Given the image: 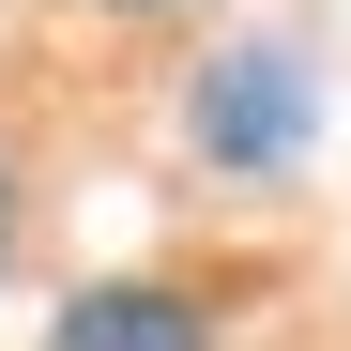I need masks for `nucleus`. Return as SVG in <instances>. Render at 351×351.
Wrapping results in <instances>:
<instances>
[{
    "mask_svg": "<svg viewBox=\"0 0 351 351\" xmlns=\"http://www.w3.org/2000/svg\"><path fill=\"white\" fill-rule=\"evenodd\" d=\"M199 138L229 168H290V138H306V77H290V46H245L214 92H199Z\"/></svg>",
    "mask_w": 351,
    "mask_h": 351,
    "instance_id": "obj_1",
    "label": "nucleus"
},
{
    "mask_svg": "<svg viewBox=\"0 0 351 351\" xmlns=\"http://www.w3.org/2000/svg\"><path fill=\"white\" fill-rule=\"evenodd\" d=\"M46 351H214V336H199L184 290H138V275H123V290H77Z\"/></svg>",
    "mask_w": 351,
    "mask_h": 351,
    "instance_id": "obj_2",
    "label": "nucleus"
}]
</instances>
